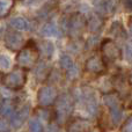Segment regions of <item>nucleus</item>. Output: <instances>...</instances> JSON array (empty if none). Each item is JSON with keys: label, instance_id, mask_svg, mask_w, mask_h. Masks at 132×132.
Instances as JSON below:
<instances>
[{"label": "nucleus", "instance_id": "39448f33", "mask_svg": "<svg viewBox=\"0 0 132 132\" xmlns=\"http://www.w3.org/2000/svg\"><path fill=\"white\" fill-rule=\"evenodd\" d=\"M58 92L53 86H44L38 90L37 101L41 107H50L57 101Z\"/></svg>", "mask_w": 132, "mask_h": 132}, {"label": "nucleus", "instance_id": "aec40b11", "mask_svg": "<svg viewBox=\"0 0 132 132\" xmlns=\"http://www.w3.org/2000/svg\"><path fill=\"white\" fill-rule=\"evenodd\" d=\"M48 73H49V67L44 64V63H42V64L38 66V68L36 70V77L38 80H41V78H42V80H43L48 77Z\"/></svg>", "mask_w": 132, "mask_h": 132}, {"label": "nucleus", "instance_id": "423d86ee", "mask_svg": "<svg viewBox=\"0 0 132 132\" xmlns=\"http://www.w3.org/2000/svg\"><path fill=\"white\" fill-rule=\"evenodd\" d=\"M105 68H107V63L98 55L89 57L85 63V71L92 75H101L105 72Z\"/></svg>", "mask_w": 132, "mask_h": 132}, {"label": "nucleus", "instance_id": "ddd939ff", "mask_svg": "<svg viewBox=\"0 0 132 132\" xmlns=\"http://www.w3.org/2000/svg\"><path fill=\"white\" fill-rule=\"evenodd\" d=\"M67 130L68 131H88L89 130V124L86 119H82V118H77V119H73L72 122L70 123V125L67 126Z\"/></svg>", "mask_w": 132, "mask_h": 132}, {"label": "nucleus", "instance_id": "f3484780", "mask_svg": "<svg viewBox=\"0 0 132 132\" xmlns=\"http://www.w3.org/2000/svg\"><path fill=\"white\" fill-rule=\"evenodd\" d=\"M42 34H43L44 36H48V37L57 36V35H58L57 26H56L55 23H52V22H48L43 27V29H42Z\"/></svg>", "mask_w": 132, "mask_h": 132}, {"label": "nucleus", "instance_id": "4468645a", "mask_svg": "<svg viewBox=\"0 0 132 132\" xmlns=\"http://www.w3.org/2000/svg\"><path fill=\"white\" fill-rule=\"evenodd\" d=\"M15 1L14 0H0V19L7 18L11 14Z\"/></svg>", "mask_w": 132, "mask_h": 132}, {"label": "nucleus", "instance_id": "1a4fd4ad", "mask_svg": "<svg viewBox=\"0 0 132 132\" xmlns=\"http://www.w3.org/2000/svg\"><path fill=\"white\" fill-rule=\"evenodd\" d=\"M30 114V109L28 105H23L22 108L20 109H16L12 112L11 115V122H12V125L14 128H19L21 124H23L26 122V119L28 118Z\"/></svg>", "mask_w": 132, "mask_h": 132}, {"label": "nucleus", "instance_id": "7ed1b4c3", "mask_svg": "<svg viewBox=\"0 0 132 132\" xmlns=\"http://www.w3.org/2000/svg\"><path fill=\"white\" fill-rule=\"evenodd\" d=\"M104 103L107 108L109 109V114L112 122L115 124H118L123 117V108L119 100L118 95L116 94H107L104 96Z\"/></svg>", "mask_w": 132, "mask_h": 132}, {"label": "nucleus", "instance_id": "f257e3e1", "mask_svg": "<svg viewBox=\"0 0 132 132\" xmlns=\"http://www.w3.org/2000/svg\"><path fill=\"white\" fill-rule=\"evenodd\" d=\"M39 59V51L35 42L29 41L26 45L19 50V53L16 56V63L18 66L23 70H31L35 67V65L38 63Z\"/></svg>", "mask_w": 132, "mask_h": 132}, {"label": "nucleus", "instance_id": "393cba45", "mask_svg": "<svg viewBox=\"0 0 132 132\" xmlns=\"http://www.w3.org/2000/svg\"><path fill=\"white\" fill-rule=\"evenodd\" d=\"M125 6L128 7V9L130 11L131 9V0H126V2H125Z\"/></svg>", "mask_w": 132, "mask_h": 132}, {"label": "nucleus", "instance_id": "b1692460", "mask_svg": "<svg viewBox=\"0 0 132 132\" xmlns=\"http://www.w3.org/2000/svg\"><path fill=\"white\" fill-rule=\"evenodd\" d=\"M8 130H9L8 124H7L2 118H0V131H8Z\"/></svg>", "mask_w": 132, "mask_h": 132}, {"label": "nucleus", "instance_id": "f8f14e48", "mask_svg": "<svg viewBox=\"0 0 132 132\" xmlns=\"http://www.w3.org/2000/svg\"><path fill=\"white\" fill-rule=\"evenodd\" d=\"M60 66H62L63 70L67 73V75L73 77V75L77 74V67H75L72 58H71L68 55L62 56V58H60Z\"/></svg>", "mask_w": 132, "mask_h": 132}, {"label": "nucleus", "instance_id": "6e6552de", "mask_svg": "<svg viewBox=\"0 0 132 132\" xmlns=\"http://www.w3.org/2000/svg\"><path fill=\"white\" fill-rule=\"evenodd\" d=\"M58 98V97H57ZM73 110V101L72 97L67 94L62 95L58 98L57 102V117L60 119H65Z\"/></svg>", "mask_w": 132, "mask_h": 132}, {"label": "nucleus", "instance_id": "20e7f679", "mask_svg": "<svg viewBox=\"0 0 132 132\" xmlns=\"http://www.w3.org/2000/svg\"><path fill=\"white\" fill-rule=\"evenodd\" d=\"M101 55L105 63H114L122 58V51L112 39H104L101 44Z\"/></svg>", "mask_w": 132, "mask_h": 132}, {"label": "nucleus", "instance_id": "2eb2a0df", "mask_svg": "<svg viewBox=\"0 0 132 132\" xmlns=\"http://www.w3.org/2000/svg\"><path fill=\"white\" fill-rule=\"evenodd\" d=\"M14 110H15V104L12 100H5L0 105V115L2 116H11Z\"/></svg>", "mask_w": 132, "mask_h": 132}, {"label": "nucleus", "instance_id": "412c9836", "mask_svg": "<svg viewBox=\"0 0 132 132\" xmlns=\"http://www.w3.org/2000/svg\"><path fill=\"white\" fill-rule=\"evenodd\" d=\"M29 130L34 131V132H41V131H43L44 129H43V125H42L41 121L37 118H34V119H31L29 123Z\"/></svg>", "mask_w": 132, "mask_h": 132}, {"label": "nucleus", "instance_id": "6ab92c4d", "mask_svg": "<svg viewBox=\"0 0 132 132\" xmlns=\"http://www.w3.org/2000/svg\"><path fill=\"white\" fill-rule=\"evenodd\" d=\"M111 32L117 37H125V30L119 22H115L111 26Z\"/></svg>", "mask_w": 132, "mask_h": 132}, {"label": "nucleus", "instance_id": "4be33fe9", "mask_svg": "<svg viewBox=\"0 0 132 132\" xmlns=\"http://www.w3.org/2000/svg\"><path fill=\"white\" fill-rule=\"evenodd\" d=\"M9 67V60L6 56L0 55V70H6Z\"/></svg>", "mask_w": 132, "mask_h": 132}, {"label": "nucleus", "instance_id": "f03ea898", "mask_svg": "<svg viewBox=\"0 0 132 132\" xmlns=\"http://www.w3.org/2000/svg\"><path fill=\"white\" fill-rule=\"evenodd\" d=\"M26 82H27V73H26V70L21 67L14 68L13 71L2 77V85L12 90L22 89Z\"/></svg>", "mask_w": 132, "mask_h": 132}, {"label": "nucleus", "instance_id": "dca6fc26", "mask_svg": "<svg viewBox=\"0 0 132 132\" xmlns=\"http://www.w3.org/2000/svg\"><path fill=\"white\" fill-rule=\"evenodd\" d=\"M11 27H13L15 30H26L28 28V22L24 18H14L11 21Z\"/></svg>", "mask_w": 132, "mask_h": 132}, {"label": "nucleus", "instance_id": "9b49d317", "mask_svg": "<svg viewBox=\"0 0 132 132\" xmlns=\"http://www.w3.org/2000/svg\"><path fill=\"white\" fill-rule=\"evenodd\" d=\"M86 27L88 28L89 31L98 32L103 27V19L101 18L100 14H93L88 19V21H86Z\"/></svg>", "mask_w": 132, "mask_h": 132}, {"label": "nucleus", "instance_id": "9d476101", "mask_svg": "<svg viewBox=\"0 0 132 132\" xmlns=\"http://www.w3.org/2000/svg\"><path fill=\"white\" fill-rule=\"evenodd\" d=\"M86 28V20L82 15L80 14H75L72 18L68 20V24H67V29L72 34H78L79 32H82V30Z\"/></svg>", "mask_w": 132, "mask_h": 132}, {"label": "nucleus", "instance_id": "a211bd4d", "mask_svg": "<svg viewBox=\"0 0 132 132\" xmlns=\"http://www.w3.org/2000/svg\"><path fill=\"white\" fill-rule=\"evenodd\" d=\"M37 48H38V46H37ZM38 51L41 53H43L45 57H50V56L53 53V45H52V43H50V42H42L41 46L38 48Z\"/></svg>", "mask_w": 132, "mask_h": 132}, {"label": "nucleus", "instance_id": "5701e85b", "mask_svg": "<svg viewBox=\"0 0 132 132\" xmlns=\"http://www.w3.org/2000/svg\"><path fill=\"white\" fill-rule=\"evenodd\" d=\"M122 131H126V132H131L132 131V128H131V117H128L125 122H124V125L123 128L121 129Z\"/></svg>", "mask_w": 132, "mask_h": 132}, {"label": "nucleus", "instance_id": "0eeeda50", "mask_svg": "<svg viewBox=\"0 0 132 132\" xmlns=\"http://www.w3.org/2000/svg\"><path fill=\"white\" fill-rule=\"evenodd\" d=\"M5 45L11 51H19L24 45V38L19 31L8 30L5 35Z\"/></svg>", "mask_w": 132, "mask_h": 132}]
</instances>
